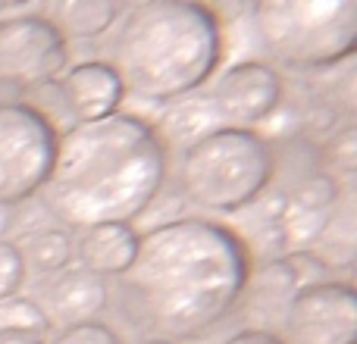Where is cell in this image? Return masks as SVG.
Wrapping results in <instances>:
<instances>
[{
    "label": "cell",
    "instance_id": "e0dca14e",
    "mask_svg": "<svg viewBox=\"0 0 357 344\" xmlns=\"http://www.w3.org/2000/svg\"><path fill=\"white\" fill-rule=\"evenodd\" d=\"M210 123H216L213 110H210V100L207 104H201V100H178V104L169 107L163 123H157V132H160L167 148H173L176 141H182V148H185L195 138H201L204 132L213 129Z\"/></svg>",
    "mask_w": 357,
    "mask_h": 344
},
{
    "label": "cell",
    "instance_id": "7c38bea8",
    "mask_svg": "<svg viewBox=\"0 0 357 344\" xmlns=\"http://www.w3.org/2000/svg\"><path fill=\"white\" fill-rule=\"evenodd\" d=\"M113 301V288L107 279L94 276V272L82 269V266H69L66 272L54 276L41 291L38 307L50 320V326H75V322H91L100 320Z\"/></svg>",
    "mask_w": 357,
    "mask_h": 344
},
{
    "label": "cell",
    "instance_id": "8992f818",
    "mask_svg": "<svg viewBox=\"0 0 357 344\" xmlns=\"http://www.w3.org/2000/svg\"><path fill=\"white\" fill-rule=\"evenodd\" d=\"M54 119L25 100H0V210L41 194L56 157Z\"/></svg>",
    "mask_w": 357,
    "mask_h": 344
},
{
    "label": "cell",
    "instance_id": "6da1fadb",
    "mask_svg": "<svg viewBox=\"0 0 357 344\" xmlns=\"http://www.w3.org/2000/svg\"><path fill=\"white\" fill-rule=\"evenodd\" d=\"M254 251L235 226L176 216L138 235V257L116 279L119 313L144 338L201 341L241 307Z\"/></svg>",
    "mask_w": 357,
    "mask_h": 344
},
{
    "label": "cell",
    "instance_id": "cb8c5ba5",
    "mask_svg": "<svg viewBox=\"0 0 357 344\" xmlns=\"http://www.w3.org/2000/svg\"><path fill=\"white\" fill-rule=\"evenodd\" d=\"M138 344H173V341H167V338H142Z\"/></svg>",
    "mask_w": 357,
    "mask_h": 344
},
{
    "label": "cell",
    "instance_id": "2e32d148",
    "mask_svg": "<svg viewBox=\"0 0 357 344\" xmlns=\"http://www.w3.org/2000/svg\"><path fill=\"white\" fill-rule=\"evenodd\" d=\"M19 257H22L25 276H60L69 266L75 263V251H73V235L60 226H47V228H35L19 241Z\"/></svg>",
    "mask_w": 357,
    "mask_h": 344
},
{
    "label": "cell",
    "instance_id": "5b68a950",
    "mask_svg": "<svg viewBox=\"0 0 357 344\" xmlns=\"http://www.w3.org/2000/svg\"><path fill=\"white\" fill-rule=\"evenodd\" d=\"M251 22L270 60L298 72L333 69L357 50V0H264Z\"/></svg>",
    "mask_w": 357,
    "mask_h": 344
},
{
    "label": "cell",
    "instance_id": "3957f363",
    "mask_svg": "<svg viewBox=\"0 0 357 344\" xmlns=\"http://www.w3.org/2000/svg\"><path fill=\"white\" fill-rule=\"evenodd\" d=\"M226 56V22L201 0H142L123 10L110 38V66L126 94L173 107L201 91Z\"/></svg>",
    "mask_w": 357,
    "mask_h": 344
},
{
    "label": "cell",
    "instance_id": "ffe728a7",
    "mask_svg": "<svg viewBox=\"0 0 357 344\" xmlns=\"http://www.w3.org/2000/svg\"><path fill=\"white\" fill-rule=\"evenodd\" d=\"M47 344H126L123 335L104 320L91 322H75V326H63L60 332H54Z\"/></svg>",
    "mask_w": 357,
    "mask_h": 344
},
{
    "label": "cell",
    "instance_id": "603a6c76",
    "mask_svg": "<svg viewBox=\"0 0 357 344\" xmlns=\"http://www.w3.org/2000/svg\"><path fill=\"white\" fill-rule=\"evenodd\" d=\"M0 344H47L31 332H0Z\"/></svg>",
    "mask_w": 357,
    "mask_h": 344
},
{
    "label": "cell",
    "instance_id": "9a60e30c",
    "mask_svg": "<svg viewBox=\"0 0 357 344\" xmlns=\"http://www.w3.org/2000/svg\"><path fill=\"white\" fill-rule=\"evenodd\" d=\"M320 266L326 272H351L354 269V203L351 191L345 188L335 213L329 216V222L323 226V232L317 235V241L307 247Z\"/></svg>",
    "mask_w": 357,
    "mask_h": 344
},
{
    "label": "cell",
    "instance_id": "4fadbf2b",
    "mask_svg": "<svg viewBox=\"0 0 357 344\" xmlns=\"http://www.w3.org/2000/svg\"><path fill=\"white\" fill-rule=\"evenodd\" d=\"M73 251L82 269L100 279H119L132 269L138 257V232L132 226L107 222V226L82 228L73 238Z\"/></svg>",
    "mask_w": 357,
    "mask_h": 344
},
{
    "label": "cell",
    "instance_id": "d4e9b609",
    "mask_svg": "<svg viewBox=\"0 0 357 344\" xmlns=\"http://www.w3.org/2000/svg\"><path fill=\"white\" fill-rule=\"evenodd\" d=\"M6 222H10V210H0V228H6Z\"/></svg>",
    "mask_w": 357,
    "mask_h": 344
},
{
    "label": "cell",
    "instance_id": "9c48e42d",
    "mask_svg": "<svg viewBox=\"0 0 357 344\" xmlns=\"http://www.w3.org/2000/svg\"><path fill=\"white\" fill-rule=\"evenodd\" d=\"M210 110L220 125L254 129L266 123L285 100V79L273 63L241 60L216 79L210 91Z\"/></svg>",
    "mask_w": 357,
    "mask_h": 344
},
{
    "label": "cell",
    "instance_id": "7402d4cb",
    "mask_svg": "<svg viewBox=\"0 0 357 344\" xmlns=\"http://www.w3.org/2000/svg\"><path fill=\"white\" fill-rule=\"evenodd\" d=\"M220 344H285L282 332L276 329H264V326H245L238 332L226 335Z\"/></svg>",
    "mask_w": 357,
    "mask_h": 344
},
{
    "label": "cell",
    "instance_id": "ac0fdd59",
    "mask_svg": "<svg viewBox=\"0 0 357 344\" xmlns=\"http://www.w3.org/2000/svg\"><path fill=\"white\" fill-rule=\"evenodd\" d=\"M0 332H31L47 341L54 335V326L44 316V310L38 307L35 297L16 295V297L0 301Z\"/></svg>",
    "mask_w": 357,
    "mask_h": 344
},
{
    "label": "cell",
    "instance_id": "ba28073f",
    "mask_svg": "<svg viewBox=\"0 0 357 344\" xmlns=\"http://www.w3.org/2000/svg\"><path fill=\"white\" fill-rule=\"evenodd\" d=\"M285 344H357V291L351 279H320L295 288L282 310Z\"/></svg>",
    "mask_w": 357,
    "mask_h": 344
},
{
    "label": "cell",
    "instance_id": "d6986e66",
    "mask_svg": "<svg viewBox=\"0 0 357 344\" xmlns=\"http://www.w3.org/2000/svg\"><path fill=\"white\" fill-rule=\"evenodd\" d=\"M323 163H326L329 175H335L339 182H351L357 169V135L354 125H342L339 132H333V138L323 148Z\"/></svg>",
    "mask_w": 357,
    "mask_h": 344
},
{
    "label": "cell",
    "instance_id": "277c9868",
    "mask_svg": "<svg viewBox=\"0 0 357 344\" xmlns=\"http://www.w3.org/2000/svg\"><path fill=\"white\" fill-rule=\"evenodd\" d=\"M276 175V148L257 129L213 125L185 144L176 163V188L185 203L216 216L254 207Z\"/></svg>",
    "mask_w": 357,
    "mask_h": 344
},
{
    "label": "cell",
    "instance_id": "52a82bcc",
    "mask_svg": "<svg viewBox=\"0 0 357 344\" xmlns=\"http://www.w3.org/2000/svg\"><path fill=\"white\" fill-rule=\"evenodd\" d=\"M69 66V41L44 13L0 16V88L38 91L54 85Z\"/></svg>",
    "mask_w": 357,
    "mask_h": 344
},
{
    "label": "cell",
    "instance_id": "30bf717a",
    "mask_svg": "<svg viewBox=\"0 0 357 344\" xmlns=\"http://www.w3.org/2000/svg\"><path fill=\"white\" fill-rule=\"evenodd\" d=\"M345 185L329 172H310L304 175L289 194H282V216H279V228H282L285 247L295 251H307L335 213Z\"/></svg>",
    "mask_w": 357,
    "mask_h": 344
},
{
    "label": "cell",
    "instance_id": "7a4b0ae2",
    "mask_svg": "<svg viewBox=\"0 0 357 344\" xmlns=\"http://www.w3.org/2000/svg\"><path fill=\"white\" fill-rule=\"evenodd\" d=\"M167 175L169 148L157 123L119 110L60 132L54 169L38 197L66 228L132 226L154 207Z\"/></svg>",
    "mask_w": 357,
    "mask_h": 344
},
{
    "label": "cell",
    "instance_id": "5bb4252c",
    "mask_svg": "<svg viewBox=\"0 0 357 344\" xmlns=\"http://www.w3.org/2000/svg\"><path fill=\"white\" fill-rule=\"evenodd\" d=\"M44 16L56 25L63 38L75 41H94L113 31V25L123 16V6L116 0H56L47 6Z\"/></svg>",
    "mask_w": 357,
    "mask_h": 344
},
{
    "label": "cell",
    "instance_id": "8fae6325",
    "mask_svg": "<svg viewBox=\"0 0 357 344\" xmlns=\"http://www.w3.org/2000/svg\"><path fill=\"white\" fill-rule=\"evenodd\" d=\"M56 91H60L63 110L75 125L113 116L119 113L126 97L123 81L107 60H82L75 66H66Z\"/></svg>",
    "mask_w": 357,
    "mask_h": 344
},
{
    "label": "cell",
    "instance_id": "44dd1931",
    "mask_svg": "<svg viewBox=\"0 0 357 344\" xmlns=\"http://www.w3.org/2000/svg\"><path fill=\"white\" fill-rule=\"evenodd\" d=\"M22 285H25V266L22 257H19L16 241L0 238V301L16 297Z\"/></svg>",
    "mask_w": 357,
    "mask_h": 344
}]
</instances>
